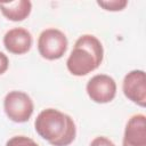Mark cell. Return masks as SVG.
Wrapping results in <instances>:
<instances>
[{
	"label": "cell",
	"instance_id": "8fae6325",
	"mask_svg": "<svg viewBox=\"0 0 146 146\" xmlns=\"http://www.w3.org/2000/svg\"><path fill=\"white\" fill-rule=\"evenodd\" d=\"M6 146H39L36 141L26 136H14L7 140Z\"/></svg>",
	"mask_w": 146,
	"mask_h": 146
},
{
	"label": "cell",
	"instance_id": "4fadbf2b",
	"mask_svg": "<svg viewBox=\"0 0 146 146\" xmlns=\"http://www.w3.org/2000/svg\"><path fill=\"white\" fill-rule=\"evenodd\" d=\"M9 67V59L7 55H5L2 51H0V75L6 73V71Z\"/></svg>",
	"mask_w": 146,
	"mask_h": 146
},
{
	"label": "cell",
	"instance_id": "30bf717a",
	"mask_svg": "<svg viewBox=\"0 0 146 146\" xmlns=\"http://www.w3.org/2000/svg\"><path fill=\"white\" fill-rule=\"evenodd\" d=\"M97 5L107 11H121L128 6L127 0H105L97 1Z\"/></svg>",
	"mask_w": 146,
	"mask_h": 146
},
{
	"label": "cell",
	"instance_id": "5b68a950",
	"mask_svg": "<svg viewBox=\"0 0 146 146\" xmlns=\"http://www.w3.org/2000/svg\"><path fill=\"white\" fill-rule=\"evenodd\" d=\"M86 91L94 103L107 104L116 96V82L107 74H96L87 82Z\"/></svg>",
	"mask_w": 146,
	"mask_h": 146
},
{
	"label": "cell",
	"instance_id": "3957f363",
	"mask_svg": "<svg viewBox=\"0 0 146 146\" xmlns=\"http://www.w3.org/2000/svg\"><path fill=\"white\" fill-rule=\"evenodd\" d=\"M36 47L42 58L47 60H56L65 55L68 47V40L65 33L60 30L49 27L40 33Z\"/></svg>",
	"mask_w": 146,
	"mask_h": 146
},
{
	"label": "cell",
	"instance_id": "8992f818",
	"mask_svg": "<svg viewBox=\"0 0 146 146\" xmlns=\"http://www.w3.org/2000/svg\"><path fill=\"white\" fill-rule=\"evenodd\" d=\"M124 96L133 104L146 106V75L143 70H132L125 74L122 82Z\"/></svg>",
	"mask_w": 146,
	"mask_h": 146
},
{
	"label": "cell",
	"instance_id": "7c38bea8",
	"mask_svg": "<svg viewBox=\"0 0 146 146\" xmlns=\"http://www.w3.org/2000/svg\"><path fill=\"white\" fill-rule=\"evenodd\" d=\"M89 146H115V144L105 136H98L91 140Z\"/></svg>",
	"mask_w": 146,
	"mask_h": 146
},
{
	"label": "cell",
	"instance_id": "277c9868",
	"mask_svg": "<svg viewBox=\"0 0 146 146\" xmlns=\"http://www.w3.org/2000/svg\"><path fill=\"white\" fill-rule=\"evenodd\" d=\"M3 111L7 117L15 123L27 122L34 111L32 98L24 91H9L3 98Z\"/></svg>",
	"mask_w": 146,
	"mask_h": 146
},
{
	"label": "cell",
	"instance_id": "ba28073f",
	"mask_svg": "<svg viewBox=\"0 0 146 146\" xmlns=\"http://www.w3.org/2000/svg\"><path fill=\"white\" fill-rule=\"evenodd\" d=\"M122 146H146V116L144 114H135L128 120Z\"/></svg>",
	"mask_w": 146,
	"mask_h": 146
},
{
	"label": "cell",
	"instance_id": "6da1fadb",
	"mask_svg": "<svg viewBox=\"0 0 146 146\" xmlns=\"http://www.w3.org/2000/svg\"><path fill=\"white\" fill-rule=\"evenodd\" d=\"M34 129L51 146H68L76 137L74 120L68 114L51 107L42 110L38 114Z\"/></svg>",
	"mask_w": 146,
	"mask_h": 146
},
{
	"label": "cell",
	"instance_id": "52a82bcc",
	"mask_svg": "<svg viewBox=\"0 0 146 146\" xmlns=\"http://www.w3.org/2000/svg\"><path fill=\"white\" fill-rule=\"evenodd\" d=\"M3 46L7 51L14 55H24L30 51L33 38L30 31L24 27H13L3 35Z\"/></svg>",
	"mask_w": 146,
	"mask_h": 146
},
{
	"label": "cell",
	"instance_id": "9c48e42d",
	"mask_svg": "<svg viewBox=\"0 0 146 146\" xmlns=\"http://www.w3.org/2000/svg\"><path fill=\"white\" fill-rule=\"evenodd\" d=\"M0 10L7 19L11 22H22L30 16L32 10V2L29 0L0 2Z\"/></svg>",
	"mask_w": 146,
	"mask_h": 146
},
{
	"label": "cell",
	"instance_id": "7a4b0ae2",
	"mask_svg": "<svg viewBox=\"0 0 146 146\" xmlns=\"http://www.w3.org/2000/svg\"><path fill=\"white\" fill-rule=\"evenodd\" d=\"M103 59L104 48L100 40L92 34H83L75 41L66 67L72 75L84 76L97 70Z\"/></svg>",
	"mask_w": 146,
	"mask_h": 146
}]
</instances>
